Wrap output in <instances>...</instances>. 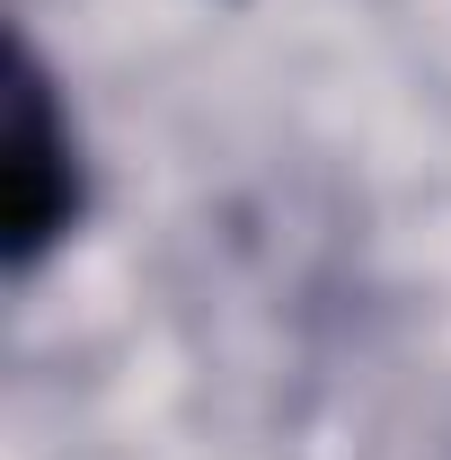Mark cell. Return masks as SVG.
I'll list each match as a JSON object with an SVG mask.
<instances>
[{"label": "cell", "mask_w": 451, "mask_h": 460, "mask_svg": "<svg viewBox=\"0 0 451 460\" xmlns=\"http://www.w3.org/2000/svg\"><path fill=\"white\" fill-rule=\"evenodd\" d=\"M0 204H9V257L36 266L45 239H62V222L80 213V169H71V133H62L45 71L18 45L9 71V160H0Z\"/></svg>", "instance_id": "obj_1"}]
</instances>
